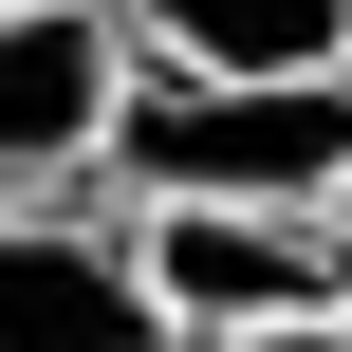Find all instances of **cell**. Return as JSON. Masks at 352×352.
Here are the masks:
<instances>
[{"mask_svg": "<svg viewBox=\"0 0 352 352\" xmlns=\"http://www.w3.org/2000/svg\"><path fill=\"white\" fill-rule=\"evenodd\" d=\"M352 186V56L334 74H167L130 56L93 204H334Z\"/></svg>", "mask_w": 352, "mask_h": 352, "instance_id": "1", "label": "cell"}, {"mask_svg": "<svg viewBox=\"0 0 352 352\" xmlns=\"http://www.w3.org/2000/svg\"><path fill=\"white\" fill-rule=\"evenodd\" d=\"M111 223H130V278H148L167 352H260L297 316H352L334 204H111Z\"/></svg>", "mask_w": 352, "mask_h": 352, "instance_id": "2", "label": "cell"}, {"mask_svg": "<svg viewBox=\"0 0 352 352\" xmlns=\"http://www.w3.org/2000/svg\"><path fill=\"white\" fill-rule=\"evenodd\" d=\"M111 93H130V19L111 0H0V204L93 186Z\"/></svg>", "mask_w": 352, "mask_h": 352, "instance_id": "3", "label": "cell"}, {"mask_svg": "<svg viewBox=\"0 0 352 352\" xmlns=\"http://www.w3.org/2000/svg\"><path fill=\"white\" fill-rule=\"evenodd\" d=\"M0 352H167L148 278H130V223L93 186L0 204Z\"/></svg>", "mask_w": 352, "mask_h": 352, "instance_id": "4", "label": "cell"}, {"mask_svg": "<svg viewBox=\"0 0 352 352\" xmlns=\"http://www.w3.org/2000/svg\"><path fill=\"white\" fill-rule=\"evenodd\" d=\"M111 19L167 74H334L352 56V0H111Z\"/></svg>", "mask_w": 352, "mask_h": 352, "instance_id": "5", "label": "cell"}, {"mask_svg": "<svg viewBox=\"0 0 352 352\" xmlns=\"http://www.w3.org/2000/svg\"><path fill=\"white\" fill-rule=\"evenodd\" d=\"M260 352H352V316H297V334H260Z\"/></svg>", "mask_w": 352, "mask_h": 352, "instance_id": "6", "label": "cell"}, {"mask_svg": "<svg viewBox=\"0 0 352 352\" xmlns=\"http://www.w3.org/2000/svg\"><path fill=\"white\" fill-rule=\"evenodd\" d=\"M334 241H352V186H334Z\"/></svg>", "mask_w": 352, "mask_h": 352, "instance_id": "7", "label": "cell"}]
</instances>
